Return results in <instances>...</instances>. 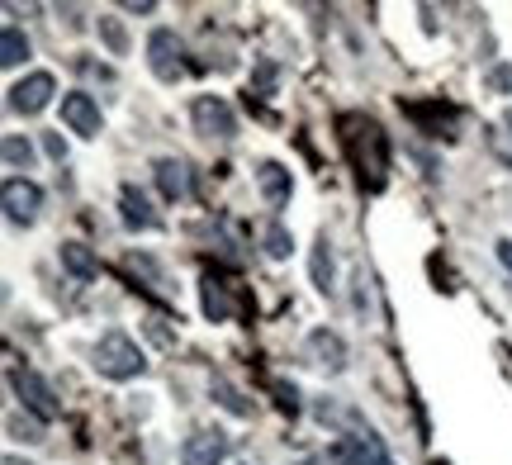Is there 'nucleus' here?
<instances>
[{
	"label": "nucleus",
	"mask_w": 512,
	"mask_h": 465,
	"mask_svg": "<svg viewBox=\"0 0 512 465\" xmlns=\"http://www.w3.org/2000/svg\"><path fill=\"white\" fill-rule=\"evenodd\" d=\"M342 129H351L347 152H351V162H356V171H361V186L384 190V171H389V143H384V133L370 119H342Z\"/></svg>",
	"instance_id": "obj_1"
},
{
	"label": "nucleus",
	"mask_w": 512,
	"mask_h": 465,
	"mask_svg": "<svg viewBox=\"0 0 512 465\" xmlns=\"http://www.w3.org/2000/svg\"><path fill=\"white\" fill-rule=\"evenodd\" d=\"M95 371L105 375V380H133V375L147 371L143 347H138V342H133L128 333L110 328V333L95 342Z\"/></svg>",
	"instance_id": "obj_2"
},
{
	"label": "nucleus",
	"mask_w": 512,
	"mask_h": 465,
	"mask_svg": "<svg viewBox=\"0 0 512 465\" xmlns=\"http://www.w3.org/2000/svg\"><path fill=\"white\" fill-rule=\"evenodd\" d=\"M10 390L19 394V404L34 413L38 423H53L57 413H62L57 394L48 390V380H43L38 371H29V366H10Z\"/></svg>",
	"instance_id": "obj_3"
},
{
	"label": "nucleus",
	"mask_w": 512,
	"mask_h": 465,
	"mask_svg": "<svg viewBox=\"0 0 512 465\" xmlns=\"http://www.w3.org/2000/svg\"><path fill=\"white\" fill-rule=\"evenodd\" d=\"M185 48H181V38L171 34V29H152V34H147V67H152V76H157V81H166V86H171V81H181L185 76Z\"/></svg>",
	"instance_id": "obj_4"
},
{
	"label": "nucleus",
	"mask_w": 512,
	"mask_h": 465,
	"mask_svg": "<svg viewBox=\"0 0 512 465\" xmlns=\"http://www.w3.org/2000/svg\"><path fill=\"white\" fill-rule=\"evenodd\" d=\"M190 119H195V129L204 138H233L238 133V114L228 110V100H219V95H195Z\"/></svg>",
	"instance_id": "obj_5"
},
{
	"label": "nucleus",
	"mask_w": 512,
	"mask_h": 465,
	"mask_svg": "<svg viewBox=\"0 0 512 465\" xmlns=\"http://www.w3.org/2000/svg\"><path fill=\"white\" fill-rule=\"evenodd\" d=\"M53 95H57L53 72H29L24 81L10 86V110L15 114H38V110H48V100H53Z\"/></svg>",
	"instance_id": "obj_6"
},
{
	"label": "nucleus",
	"mask_w": 512,
	"mask_h": 465,
	"mask_svg": "<svg viewBox=\"0 0 512 465\" xmlns=\"http://www.w3.org/2000/svg\"><path fill=\"white\" fill-rule=\"evenodd\" d=\"M38 209H43V190L34 181H24V176H10L5 181V219L10 224H34Z\"/></svg>",
	"instance_id": "obj_7"
},
{
	"label": "nucleus",
	"mask_w": 512,
	"mask_h": 465,
	"mask_svg": "<svg viewBox=\"0 0 512 465\" xmlns=\"http://www.w3.org/2000/svg\"><path fill=\"white\" fill-rule=\"evenodd\" d=\"M62 124H67L72 133H81V138H100V129H105V119H100V105H95L86 91L62 95Z\"/></svg>",
	"instance_id": "obj_8"
},
{
	"label": "nucleus",
	"mask_w": 512,
	"mask_h": 465,
	"mask_svg": "<svg viewBox=\"0 0 512 465\" xmlns=\"http://www.w3.org/2000/svg\"><path fill=\"white\" fill-rule=\"evenodd\" d=\"M328 465H384V447L380 437L370 432H356V437H342L328 447Z\"/></svg>",
	"instance_id": "obj_9"
},
{
	"label": "nucleus",
	"mask_w": 512,
	"mask_h": 465,
	"mask_svg": "<svg viewBox=\"0 0 512 465\" xmlns=\"http://www.w3.org/2000/svg\"><path fill=\"white\" fill-rule=\"evenodd\" d=\"M223 456H228V437L219 428L195 432V437H185L181 447V465H223Z\"/></svg>",
	"instance_id": "obj_10"
},
{
	"label": "nucleus",
	"mask_w": 512,
	"mask_h": 465,
	"mask_svg": "<svg viewBox=\"0 0 512 465\" xmlns=\"http://www.w3.org/2000/svg\"><path fill=\"white\" fill-rule=\"evenodd\" d=\"M157 190H162L171 205H181V200H190V167H185L181 157H157Z\"/></svg>",
	"instance_id": "obj_11"
},
{
	"label": "nucleus",
	"mask_w": 512,
	"mask_h": 465,
	"mask_svg": "<svg viewBox=\"0 0 512 465\" xmlns=\"http://www.w3.org/2000/svg\"><path fill=\"white\" fill-rule=\"evenodd\" d=\"M256 186H261V195H266V205H285L290 200V190H294V181H290V171L280 167V162H261L256 167Z\"/></svg>",
	"instance_id": "obj_12"
},
{
	"label": "nucleus",
	"mask_w": 512,
	"mask_h": 465,
	"mask_svg": "<svg viewBox=\"0 0 512 465\" xmlns=\"http://www.w3.org/2000/svg\"><path fill=\"white\" fill-rule=\"evenodd\" d=\"M200 309H204V318H209V323H228V318H233V295H228V285H223L219 276H204Z\"/></svg>",
	"instance_id": "obj_13"
},
{
	"label": "nucleus",
	"mask_w": 512,
	"mask_h": 465,
	"mask_svg": "<svg viewBox=\"0 0 512 465\" xmlns=\"http://www.w3.org/2000/svg\"><path fill=\"white\" fill-rule=\"evenodd\" d=\"M309 352H313V361H318L323 371H342V366H347V347H342V337L328 333V328L309 333Z\"/></svg>",
	"instance_id": "obj_14"
},
{
	"label": "nucleus",
	"mask_w": 512,
	"mask_h": 465,
	"mask_svg": "<svg viewBox=\"0 0 512 465\" xmlns=\"http://www.w3.org/2000/svg\"><path fill=\"white\" fill-rule=\"evenodd\" d=\"M62 271L67 276H76V280H95L100 276V261H95V252L86 247V242H62Z\"/></svg>",
	"instance_id": "obj_15"
},
{
	"label": "nucleus",
	"mask_w": 512,
	"mask_h": 465,
	"mask_svg": "<svg viewBox=\"0 0 512 465\" xmlns=\"http://www.w3.org/2000/svg\"><path fill=\"white\" fill-rule=\"evenodd\" d=\"M119 209H124V224L128 228H157V214H152V205H147V195L138 186L119 190Z\"/></svg>",
	"instance_id": "obj_16"
},
{
	"label": "nucleus",
	"mask_w": 512,
	"mask_h": 465,
	"mask_svg": "<svg viewBox=\"0 0 512 465\" xmlns=\"http://www.w3.org/2000/svg\"><path fill=\"white\" fill-rule=\"evenodd\" d=\"M29 57V38L19 24H5V34H0V67H19Z\"/></svg>",
	"instance_id": "obj_17"
},
{
	"label": "nucleus",
	"mask_w": 512,
	"mask_h": 465,
	"mask_svg": "<svg viewBox=\"0 0 512 465\" xmlns=\"http://www.w3.org/2000/svg\"><path fill=\"white\" fill-rule=\"evenodd\" d=\"M309 271H313V285H318L323 295H332V247H328V238H318V247H313V261H309Z\"/></svg>",
	"instance_id": "obj_18"
},
{
	"label": "nucleus",
	"mask_w": 512,
	"mask_h": 465,
	"mask_svg": "<svg viewBox=\"0 0 512 465\" xmlns=\"http://www.w3.org/2000/svg\"><path fill=\"white\" fill-rule=\"evenodd\" d=\"M29 162H34V143H29V138H19V133H5V167L29 171Z\"/></svg>",
	"instance_id": "obj_19"
},
{
	"label": "nucleus",
	"mask_w": 512,
	"mask_h": 465,
	"mask_svg": "<svg viewBox=\"0 0 512 465\" xmlns=\"http://www.w3.org/2000/svg\"><path fill=\"white\" fill-rule=\"evenodd\" d=\"M261 242H266V257H271V261H285V257H290V247H294V238L285 233V224H266Z\"/></svg>",
	"instance_id": "obj_20"
},
{
	"label": "nucleus",
	"mask_w": 512,
	"mask_h": 465,
	"mask_svg": "<svg viewBox=\"0 0 512 465\" xmlns=\"http://www.w3.org/2000/svg\"><path fill=\"white\" fill-rule=\"evenodd\" d=\"M494 152L512 167V110L498 119V129H494Z\"/></svg>",
	"instance_id": "obj_21"
},
{
	"label": "nucleus",
	"mask_w": 512,
	"mask_h": 465,
	"mask_svg": "<svg viewBox=\"0 0 512 465\" xmlns=\"http://www.w3.org/2000/svg\"><path fill=\"white\" fill-rule=\"evenodd\" d=\"M10 437H24V442H43V423L38 418H10Z\"/></svg>",
	"instance_id": "obj_22"
},
{
	"label": "nucleus",
	"mask_w": 512,
	"mask_h": 465,
	"mask_svg": "<svg viewBox=\"0 0 512 465\" xmlns=\"http://www.w3.org/2000/svg\"><path fill=\"white\" fill-rule=\"evenodd\" d=\"M484 86H489L494 95H512V67H508V62H503V67H489Z\"/></svg>",
	"instance_id": "obj_23"
},
{
	"label": "nucleus",
	"mask_w": 512,
	"mask_h": 465,
	"mask_svg": "<svg viewBox=\"0 0 512 465\" xmlns=\"http://www.w3.org/2000/svg\"><path fill=\"white\" fill-rule=\"evenodd\" d=\"M100 34L110 38L114 53H128V38H124V29H119V19H100Z\"/></svg>",
	"instance_id": "obj_24"
},
{
	"label": "nucleus",
	"mask_w": 512,
	"mask_h": 465,
	"mask_svg": "<svg viewBox=\"0 0 512 465\" xmlns=\"http://www.w3.org/2000/svg\"><path fill=\"white\" fill-rule=\"evenodd\" d=\"M275 404H280V413H299V394H294V385H275Z\"/></svg>",
	"instance_id": "obj_25"
},
{
	"label": "nucleus",
	"mask_w": 512,
	"mask_h": 465,
	"mask_svg": "<svg viewBox=\"0 0 512 465\" xmlns=\"http://www.w3.org/2000/svg\"><path fill=\"white\" fill-rule=\"evenodd\" d=\"M214 394H219V404H223V409H228V413H247V404H242V399H238V394H233V390H228L223 380H219V385H214Z\"/></svg>",
	"instance_id": "obj_26"
},
{
	"label": "nucleus",
	"mask_w": 512,
	"mask_h": 465,
	"mask_svg": "<svg viewBox=\"0 0 512 465\" xmlns=\"http://www.w3.org/2000/svg\"><path fill=\"white\" fill-rule=\"evenodd\" d=\"M43 148H48V157L67 162V143H62V133H48V138H43Z\"/></svg>",
	"instance_id": "obj_27"
},
{
	"label": "nucleus",
	"mask_w": 512,
	"mask_h": 465,
	"mask_svg": "<svg viewBox=\"0 0 512 465\" xmlns=\"http://www.w3.org/2000/svg\"><path fill=\"white\" fill-rule=\"evenodd\" d=\"M498 261H503V271L512 276V238H503L498 242Z\"/></svg>",
	"instance_id": "obj_28"
},
{
	"label": "nucleus",
	"mask_w": 512,
	"mask_h": 465,
	"mask_svg": "<svg viewBox=\"0 0 512 465\" xmlns=\"http://www.w3.org/2000/svg\"><path fill=\"white\" fill-rule=\"evenodd\" d=\"M124 10H133V15H152V0H128Z\"/></svg>",
	"instance_id": "obj_29"
},
{
	"label": "nucleus",
	"mask_w": 512,
	"mask_h": 465,
	"mask_svg": "<svg viewBox=\"0 0 512 465\" xmlns=\"http://www.w3.org/2000/svg\"><path fill=\"white\" fill-rule=\"evenodd\" d=\"M5 465H24V461H19V456H5Z\"/></svg>",
	"instance_id": "obj_30"
},
{
	"label": "nucleus",
	"mask_w": 512,
	"mask_h": 465,
	"mask_svg": "<svg viewBox=\"0 0 512 465\" xmlns=\"http://www.w3.org/2000/svg\"><path fill=\"white\" fill-rule=\"evenodd\" d=\"M242 465H252V461H242Z\"/></svg>",
	"instance_id": "obj_31"
},
{
	"label": "nucleus",
	"mask_w": 512,
	"mask_h": 465,
	"mask_svg": "<svg viewBox=\"0 0 512 465\" xmlns=\"http://www.w3.org/2000/svg\"><path fill=\"white\" fill-rule=\"evenodd\" d=\"M384 465H389V461H384Z\"/></svg>",
	"instance_id": "obj_32"
}]
</instances>
